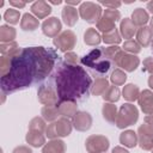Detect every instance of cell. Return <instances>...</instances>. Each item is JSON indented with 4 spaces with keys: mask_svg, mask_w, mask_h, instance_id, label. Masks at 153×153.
Returning <instances> with one entry per match:
<instances>
[{
    "mask_svg": "<svg viewBox=\"0 0 153 153\" xmlns=\"http://www.w3.org/2000/svg\"><path fill=\"white\" fill-rule=\"evenodd\" d=\"M59 56L53 49L31 47L11 56L10 71L1 76V90L11 93L43 81L55 68Z\"/></svg>",
    "mask_w": 153,
    "mask_h": 153,
    "instance_id": "cell-1",
    "label": "cell"
},
{
    "mask_svg": "<svg viewBox=\"0 0 153 153\" xmlns=\"http://www.w3.org/2000/svg\"><path fill=\"white\" fill-rule=\"evenodd\" d=\"M47 84L55 90L59 102H76L87 98L92 79L79 65L67 61H57Z\"/></svg>",
    "mask_w": 153,
    "mask_h": 153,
    "instance_id": "cell-2",
    "label": "cell"
},
{
    "mask_svg": "<svg viewBox=\"0 0 153 153\" xmlns=\"http://www.w3.org/2000/svg\"><path fill=\"white\" fill-rule=\"evenodd\" d=\"M80 61L81 65L85 66L88 72L97 78H105L116 66L115 61L106 55L105 48L92 49L88 54L82 56Z\"/></svg>",
    "mask_w": 153,
    "mask_h": 153,
    "instance_id": "cell-3",
    "label": "cell"
},
{
    "mask_svg": "<svg viewBox=\"0 0 153 153\" xmlns=\"http://www.w3.org/2000/svg\"><path fill=\"white\" fill-rule=\"evenodd\" d=\"M137 121V110L131 104H123L120 109L118 117L116 118V126L118 128H126L134 124Z\"/></svg>",
    "mask_w": 153,
    "mask_h": 153,
    "instance_id": "cell-4",
    "label": "cell"
},
{
    "mask_svg": "<svg viewBox=\"0 0 153 153\" xmlns=\"http://www.w3.org/2000/svg\"><path fill=\"white\" fill-rule=\"evenodd\" d=\"M72 126L67 118H60L57 122L51 123L47 129V136L48 137H56V136H67L71 134Z\"/></svg>",
    "mask_w": 153,
    "mask_h": 153,
    "instance_id": "cell-5",
    "label": "cell"
},
{
    "mask_svg": "<svg viewBox=\"0 0 153 153\" xmlns=\"http://www.w3.org/2000/svg\"><path fill=\"white\" fill-rule=\"evenodd\" d=\"M80 16L84 20L88 23H98L99 17L102 14V8L99 5L93 2H84L80 6Z\"/></svg>",
    "mask_w": 153,
    "mask_h": 153,
    "instance_id": "cell-6",
    "label": "cell"
},
{
    "mask_svg": "<svg viewBox=\"0 0 153 153\" xmlns=\"http://www.w3.org/2000/svg\"><path fill=\"white\" fill-rule=\"evenodd\" d=\"M120 19V12L115 11V10H106L103 18L99 19V22L97 23V26L100 31L109 32L111 30L115 29V22Z\"/></svg>",
    "mask_w": 153,
    "mask_h": 153,
    "instance_id": "cell-7",
    "label": "cell"
},
{
    "mask_svg": "<svg viewBox=\"0 0 153 153\" xmlns=\"http://www.w3.org/2000/svg\"><path fill=\"white\" fill-rule=\"evenodd\" d=\"M38 98L39 100L45 104L47 106H54V105H57V100H59V97L55 92V90L49 86L47 82L39 86V90H38Z\"/></svg>",
    "mask_w": 153,
    "mask_h": 153,
    "instance_id": "cell-8",
    "label": "cell"
},
{
    "mask_svg": "<svg viewBox=\"0 0 153 153\" xmlns=\"http://www.w3.org/2000/svg\"><path fill=\"white\" fill-rule=\"evenodd\" d=\"M109 147V141L104 136L93 135L90 136L86 141V148L90 153H102Z\"/></svg>",
    "mask_w": 153,
    "mask_h": 153,
    "instance_id": "cell-9",
    "label": "cell"
},
{
    "mask_svg": "<svg viewBox=\"0 0 153 153\" xmlns=\"http://www.w3.org/2000/svg\"><path fill=\"white\" fill-rule=\"evenodd\" d=\"M139 140L142 149L149 151L153 148V126L146 123L139 128Z\"/></svg>",
    "mask_w": 153,
    "mask_h": 153,
    "instance_id": "cell-10",
    "label": "cell"
},
{
    "mask_svg": "<svg viewBox=\"0 0 153 153\" xmlns=\"http://www.w3.org/2000/svg\"><path fill=\"white\" fill-rule=\"evenodd\" d=\"M75 42H76L75 35L71 30H67V31L62 32L59 37L54 38V44L60 50H62V51H66V50L72 49L75 45Z\"/></svg>",
    "mask_w": 153,
    "mask_h": 153,
    "instance_id": "cell-11",
    "label": "cell"
},
{
    "mask_svg": "<svg viewBox=\"0 0 153 153\" xmlns=\"http://www.w3.org/2000/svg\"><path fill=\"white\" fill-rule=\"evenodd\" d=\"M139 59L134 55H129V54H126L123 51H120L117 57H116V66L126 69V71H134L137 65H139Z\"/></svg>",
    "mask_w": 153,
    "mask_h": 153,
    "instance_id": "cell-12",
    "label": "cell"
},
{
    "mask_svg": "<svg viewBox=\"0 0 153 153\" xmlns=\"http://www.w3.org/2000/svg\"><path fill=\"white\" fill-rule=\"evenodd\" d=\"M42 30H43V33L49 36V37H54L59 33V31L61 30V23L57 18L55 17H51V18H48L47 20L43 22L42 24Z\"/></svg>",
    "mask_w": 153,
    "mask_h": 153,
    "instance_id": "cell-13",
    "label": "cell"
},
{
    "mask_svg": "<svg viewBox=\"0 0 153 153\" xmlns=\"http://www.w3.org/2000/svg\"><path fill=\"white\" fill-rule=\"evenodd\" d=\"M139 103L145 114L153 115V93L151 91L148 90L142 91L139 97Z\"/></svg>",
    "mask_w": 153,
    "mask_h": 153,
    "instance_id": "cell-14",
    "label": "cell"
},
{
    "mask_svg": "<svg viewBox=\"0 0 153 153\" xmlns=\"http://www.w3.org/2000/svg\"><path fill=\"white\" fill-rule=\"evenodd\" d=\"M92 118L87 112H76L74 116V127L78 130H87L91 127Z\"/></svg>",
    "mask_w": 153,
    "mask_h": 153,
    "instance_id": "cell-15",
    "label": "cell"
},
{
    "mask_svg": "<svg viewBox=\"0 0 153 153\" xmlns=\"http://www.w3.org/2000/svg\"><path fill=\"white\" fill-rule=\"evenodd\" d=\"M59 109L60 115L65 117H69L76 114V104L72 100H61L59 102V105H56Z\"/></svg>",
    "mask_w": 153,
    "mask_h": 153,
    "instance_id": "cell-16",
    "label": "cell"
},
{
    "mask_svg": "<svg viewBox=\"0 0 153 153\" xmlns=\"http://www.w3.org/2000/svg\"><path fill=\"white\" fill-rule=\"evenodd\" d=\"M62 18L68 26H73L78 20V12L74 7H71L67 5L62 10Z\"/></svg>",
    "mask_w": 153,
    "mask_h": 153,
    "instance_id": "cell-17",
    "label": "cell"
},
{
    "mask_svg": "<svg viewBox=\"0 0 153 153\" xmlns=\"http://www.w3.org/2000/svg\"><path fill=\"white\" fill-rule=\"evenodd\" d=\"M153 39V30L148 26H142L139 31H137V41L140 42L141 45L147 47L149 45V43H152Z\"/></svg>",
    "mask_w": 153,
    "mask_h": 153,
    "instance_id": "cell-18",
    "label": "cell"
},
{
    "mask_svg": "<svg viewBox=\"0 0 153 153\" xmlns=\"http://www.w3.org/2000/svg\"><path fill=\"white\" fill-rule=\"evenodd\" d=\"M31 11L38 18H44V17H47L51 12V8H50V6H48L47 2H44V1H37V2H35L32 5Z\"/></svg>",
    "mask_w": 153,
    "mask_h": 153,
    "instance_id": "cell-19",
    "label": "cell"
},
{
    "mask_svg": "<svg viewBox=\"0 0 153 153\" xmlns=\"http://www.w3.org/2000/svg\"><path fill=\"white\" fill-rule=\"evenodd\" d=\"M43 153H65V143L61 140H53L43 147Z\"/></svg>",
    "mask_w": 153,
    "mask_h": 153,
    "instance_id": "cell-20",
    "label": "cell"
},
{
    "mask_svg": "<svg viewBox=\"0 0 153 153\" xmlns=\"http://www.w3.org/2000/svg\"><path fill=\"white\" fill-rule=\"evenodd\" d=\"M136 29H135V24L133 23V20L126 18L124 20H122L121 23V32H122V36L124 38H131L135 33Z\"/></svg>",
    "mask_w": 153,
    "mask_h": 153,
    "instance_id": "cell-21",
    "label": "cell"
},
{
    "mask_svg": "<svg viewBox=\"0 0 153 153\" xmlns=\"http://www.w3.org/2000/svg\"><path fill=\"white\" fill-rule=\"evenodd\" d=\"M20 25H22V29L25 30V31H33L38 26V20L36 18H33L31 14L25 13L23 16V19H22Z\"/></svg>",
    "mask_w": 153,
    "mask_h": 153,
    "instance_id": "cell-22",
    "label": "cell"
},
{
    "mask_svg": "<svg viewBox=\"0 0 153 153\" xmlns=\"http://www.w3.org/2000/svg\"><path fill=\"white\" fill-rule=\"evenodd\" d=\"M120 141H121V143H123L127 147H135L136 142H137V137L133 130H127L121 134Z\"/></svg>",
    "mask_w": 153,
    "mask_h": 153,
    "instance_id": "cell-23",
    "label": "cell"
},
{
    "mask_svg": "<svg viewBox=\"0 0 153 153\" xmlns=\"http://www.w3.org/2000/svg\"><path fill=\"white\" fill-rule=\"evenodd\" d=\"M26 141L35 147H39L44 143V136L41 134V131L30 130V133H27L26 135Z\"/></svg>",
    "mask_w": 153,
    "mask_h": 153,
    "instance_id": "cell-24",
    "label": "cell"
},
{
    "mask_svg": "<svg viewBox=\"0 0 153 153\" xmlns=\"http://www.w3.org/2000/svg\"><path fill=\"white\" fill-rule=\"evenodd\" d=\"M131 18H133V23L135 25H145L148 22V14L142 8H136L133 12Z\"/></svg>",
    "mask_w": 153,
    "mask_h": 153,
    "instance_id": "cell-25",
    "label": "cell"
},
{
    "mask_svg": "<svg viewBox=\"0 0 153 153\" xmlns=\"http://www.w3.org/2000/svg\"><path fill=\"white\" fill-rule=\"evenodd\" d=\"M109 88V84L106 81L105 78H97L94 86L92 88V93L94 96H99V94H104L105 91Z\"/></svg>",
    "mask_w": 153,
    "mask_h": 153,
    "instance_id": "cell-26",
    "label": "cell"
},
{
    "mask_svg": "<svg viewBox=\"0 0 153 153\" xmlns=\"http://www.w3.org/2000/svg\"><path fill=\"white\" fill-rule=\"evenodd\" d=\"M137 96H139V88H137V86H135L133 84H129V85L124 86V88H123V97L127 100L134 102L135 99H137Z\"/></svg>",
    "mask_w": 153,
    "mask_h": 153,
    "instance_id": "cell-27",
    "label": "cell"
},
{
    "mask_svg": "<svg viewBox=\"0 0 153 153\" xmlns=\"http://www.w3.org/2000/svg\"><path fill=\"white\" fill-rule=\"evenodd\" d=\"M103 116L106 121L114 123L116 120V106L114 104H104L103 106Z\"/></svg>",
    "mask_w": 153,
    "mask_h": 153,
    "instance_id": "cell-28",
    "label": "cell"
},
{
    "mask_svg": "<svg viewBox=\"0 0 153 153\" xmlns=\"http://www.w3.org/2000/svg\"><path fill=\"white\" fill-rule=\"evenodd\" d=\"M99 42H100V36L94 29L91 27L85 32V43L86 44L94 45V44H98Z\"/></svg>",
    "mask_w": 153,
    "mask_h": 153,
    "instance_id": "cell-29",
    "label": "cell"
},
{
    "mask_svg": "<svg viewBox=\"0 0 153 153\" xmlns=\"http://www.w3.org/2000/svg\"><path fill=\"white\" fill-rule=\"evenodd\" d=\"M42 115L45 120L48 121H53L55 118H57V116L60 115L57 106H44L42 109Z\"/></svg>",
    "mask_w": 153,
    "mask_h": 153,
    "instance_id": "cell-30",
    "label": "cell"
},
{
    "mask_svg": "<svg viewBox=\"0 0 153 153\" xmlns=\"http://www.w3.org/2000/svg\"><path fill=\"white\" fill-rule=\"evenodd\" d=\"M0 36H1V41H11L16 36V30L7 25H2L0 29Z\"/></svg>",
    "mask_w": 153,
    "mask_h": 153,
    "instance_id": "cell-31",
    "label": "cell"
},
{
    "mask_svg": "<svg viewBox=\"0 0 153 153\" xmlns=\"http://www.w3.org/2000/svg\"><path fill=\"white\" fill-rule=\"evenodd\" d=\"M103 98L106 99V100H110V102H117L118 98H120V90L115 86L109 87L105 91V93L103 94Z\"/></svg>",
    "mask_w": 153,
    "mask_h": 153,
    "instance_id": "cell-32",
    "label": "cell"
},
{
    "mask_svg": "<svg viewBox=\"0 0 153 153\" xmlns=\"http://www.w3.org/2000/svg\"><path fill=\"white\" fill-rule=\"evenodd\" d=\"M103 39L105 43H120L121 42V38H120V35L116 30V27L109 32H105L103 35Z\"/></svg>",
    "mask_w": 153,
    "mask_h": 153,
    "instance_id": "cell-33",
    "label": "cell"
},
{
    "mask_svg": "<svg viewBox=\"0 0 153 153\" xmlns=\"http://www.w3.org/2000/svg\"><path fill=\"white\" fill-rule=\"evenodd\" d=\"M127 79V75L120 71V69H116L114 71V73L111 74V81L115 84V85H122Z\"/></svg>",
    "mask_w": 153,
    "mask_h": 153,
    "instance_id": "cell-34",
    "label": "cell"
},
{
    "mask_svg": "<svg viewBox=\"0 0 153 153\" xmlns=\"http://www.w3.org/2000/svg\"><path fill=\"white\" fill-rule=\"evenodd\" d=\"M4 17H5V19L7 22H10L12 24H16V23H18V19H19V12L17 10L11 8V10H7L6 11V13H5Z\"/></svg>",
    "mask_w": 153,
    "mask_h": 153,
    "instance_id": "cell-35",
    "label": "cell"
},
{
    "mask_svg": "<svg viewBox=\"0 0 153 153\" xmlns=\"http://www.w3.org/2000/svg\"><path fill=\"white\" fill-rule=\"evenodd\" d=\"M123 49H124V50H128V51H131V53H139V51L141 50L140 45H139L134 39H129V41L124 42Z\"/></svg>",
    "mask_w": 153,
    "mask_h": 153,
    "instance_id": "cell-36",
    "label": "cell"
},
{
    "mask_svg": "<svg viewBox=\"0 0 153 153\" xmlns=\"http://www.w3.org/2000/svg\"><path fill=\"white\" fill-rule=\"evenodd\" d=\"M44 128H45V124H44L43 120H41V118H38V117L33 118V120L31 121V123H30V130L42 131Z\"/></svg>",
    "mask_w": 153,
    "mask_h": 153,
    "instance_id": "cell-37",
    "label": "cell"
},
{
    "mask_svg": "<svg viewBox=\"0 0 153 153\" xmlns=\"http://www.w3.org/2000/svg\"><path fill=\"white\" fill-rule=\"evenodd\" d=\"M143 65H145V71L153 72V59H151V57H149V59L145 60Z\"/></svg>",
    "mask_w": 153,
    "mask_h": 153,
    "instance_id": "cell-38",
    "label": "cell"
},
{
    "mask_svg": "<svg viewBox=\"0 0 153 153\" xmlns=\"http://www.w3.org/2000/svg\"><path fill=\"white\" fill-rule=\"evenodd\" d=\"M13 153H31V149L22 146V147H17V148L13 151Z\"/></svg>",
    "mask_w": 153,
    "mask_h": 153,
    "instance_id": "cell-39",
    "label": "cell"
},
{
    "mask_svg": "<svg viewBox=\"0 0 153 153\" xmlns=\"http://www.w3.org/2000/svg\"><path fill=\"white\" fill-rule=\"evenodd\" d=\"M102 4L108 7H112V10H115V7H118L121 5V2H102Z\"/></svg>",
    "mask_w": 153,
    "mask_h": 153,
    "instance_id": "cell-40",
    "label": "cell"
},
{
    "mask_svg": "<svg viewBox=\"0 0 153 153\" xmlns=\"http://www.w3.org/2000/svg\"><path fill=\"white\" fill-rule=\"evenodd\" d=\"M112 153H129V152L126 151V149L122 148V147H115V148L112 149Z\"/></svg>",
    "mask_w": 153,
    "mask_h": 153,
    "instance_id": "cell-41",
    "label": "cell"
},
{
    "mask_svg": "<svg viewBox=\"0 0 153 153\" xmlns=\"http://www.w3.org/2000/svg\"><path fill=\"white\" fill-rule=\"evenodd\" d=\"M10 4L11 5H13V6H18V7H24L25 6V2H16V1H10Z\"/></svg>",
    "mask_w": 153,
    "mask_h": 153,
    "instance_id": "cell-42",
    "label": "cell"
},
{
    "mask_svg": "<svg viewBox=\"0 0 153 153\" xmlns=\"http://www.w3.org/2000/svg\"><path fill=\"white\" fill-rule=\"evenodd\" d=\"M146 122H147L148 124L153 126V115H151V117H149V116H147V117H146Z\"/></svg>",
    "mask_w": 153,
    "mask_h": 153,
    "instance_id": "cell-43",
    "label": "cell"
},
{
    "mask_svg": "<svg viewBox=\"0 0 153 153\" xmlns=\"http://www.w3.org/2000/svg\"><path fill=\"white\" fill-rule=\"evenodd\" d=\"M147 7H148V10H149V11L153 13V1L148 2V4H147Z\"/></svg>",
    "mask_w": 153,
    "mask_h": 153,
    "instance_id": "cell-44",
    "label": "cell"
},
{
    "mask_svg": "<svg viewBox=\"0 0 153 153\" xmlns=\"http://www.w3.org/2000/svg\"><path fill=\"white\" fill-rule=\"evenodd\" d=\"M148 84H149V86L153 88V74L151 75V78H149V80H148Z\"/></svg>",
    "mask_w": 153,
    "mask_h": 153,
    "instance_id": "cell-45",
    "label": "cell"
},
{
    "mask_svg": "<svg viewBox=\"0 0 153 153\" xmlns=\"http://www.w3.org/2000/svg\"><path fill=\"white\" fill-rule=\"evenodd\" d=\"M151 27H152V30H153V18L151 19Z\"/></svg>",
    "mask_w": 153,
    "mask_h": 153,
    "instance_id": "cell-46",
    "label": "cell"
},
{
    "mask_svg": "<svg viewBox=\"0 0 153 153\" xmlns=\"http://www.w3.org/2000/svg\"><path fill=\"white\" fill-rule=\"evenodd\" d=\"M152 49H153V39H152Z\"/></svg>",
    "mask_w": 153,
    "mask_h": 153,
    "instance_id": "cell-47",
    "label": "cell"
}]
</instances>
